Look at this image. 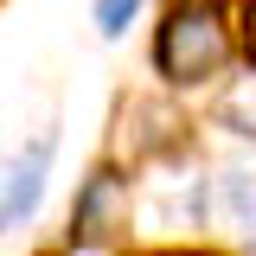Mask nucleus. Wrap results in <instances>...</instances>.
<instances>
[{
  "instance_id": "obj_3",
  "label": "nucleus",
  "mask_w": 256,
  "mask_h": 256,
  "mask_svg": "<svg viewBox=\"0 0 256 256\" xmlns=\"http://www.w3.org/2000/svg\"><path fill=\"white\" fill-rule=\"evenodd\" d=\"M45 173H52V134L38 128L32 148H13L0 160V230H20L45 198Z\"/></svg>"
},
{
  "instance_id": "obj_6",
  "label": "nucleus",
  "mask_w": 256,
  "mask_h": 256,
  "mask_svg": "<svg viewBox=\"0 0 256 256\" xmlns=\"http://www.w3.org/2000/svg\"><path fill=\"white\" fill-rule=\"evenodd\" d=\"M218 122L230 128V134H256V70H250V77H237V84L224 90Z\"/></svg>"
},
{
  "instance_id": "obj_7",
  "label": "nucleus",
  "mask_w": 256,
  "mask_h": 256,
  "mask_svg": "<svg viewBox=\"0 0 256 256\" xmlns=\"http://www.w3.org/2000/svg\"><path fill=\"white\" fill-rule=\"evenodd\" d=\"M141 13V0H96V32H128V20Z\"/></svg>"
},
{
  "instance_id": "obj_5",
  "label": "nucleus",
  "mask_w": 256,
  "mask_h": 256,
  "mask_svg": "<svg viewBox=\"0 0 256 256\" xmlns=\"http://www.w3.org/2000/svg\"><path fill=\"white\" fill-rule=\"evenodd\" d=\"M212 212H218L230 230L256 237V180L250 173H224L218 186H212Z\"/></svg>"
},
{
  "instance_id": "obj_8",
  "label": "nucleus",
  "mask_w": 256,
  "mask_h": 256,
  "mask_svg": "<svg viewBox=\"0 0 256 256\" xmlns=\"http://www.w3.org/2000/svg\"><path fill=\"white\" fill-rule=\"evenodd\" d=\"M244 45L256 52V0H244Z\"/></svg>"
},
{
  "instance_id": "obj_1",
  "label": "nucleus",
  "mask_w": 256,
  "mask_h": 256,
  "mask_svg": "<svg viewBox=\"0 0 256 256\" xmlns=\"http://www.w3.org/2000/svg\"><path fill=\"white\" fill-rule=\"evenodd\" d=\"M154 64L166 84H212L224 64H230V20H224V6L212 0H180L173 13H166V26L154 38Z\"/></svg>"
},
{
  "instance_id": "obj_2",
  "label": "nucleus",
  "mask_w": 256,
  "mask_h": 256,
  "mask_svg": "<svg viewBox=\"0 0 256 256\" xmlns=\"http://www.w3.org/2000/svg\"><path fill=\"white\" fill-rule=\"evenodd\" d=\"M180 116L160 102V96H122L116 102V134H109V148H116V160H154L166 154L173 141H180Z\"/></svg>"
},
{
  "instance_id": "obj_4",
  "label": "nucleus",
  "mask_w": 256,
  "mask_h": 256,
  "mask_svg": "<svg viewBox=\"0 0 256 256\" xmlns=\"http://www.w3.org/2000/svg\"><path fill=\"white\" fill-rule=\"evenodd\" d=\"M128 218H134V198H128L122 173H90L77 205H70L77 244H116V237H128Z\"/></svg>"
}]
</instances>
